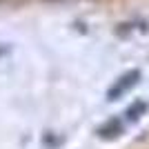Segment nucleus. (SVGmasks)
I'll list each match as a JSON object with an SVG mask.
<instances>
[{
	"mask_svg": "<svg viewBox=\"0 0 149 149\" xmlns=\"http://www.w3.org/2000/svg\"><path fill=\"white\" fill-rule=\"evenodd\" d=\"M138 78H140V71H138V69H134V71H127V74H123V76L118 78V80H116V85H113V87L109 89V91H107V98H109V100L120 98L123 93H127L131 87H134V85H136V82H138Z\"/></svg>",
	"mask_w": 149,
	"mask_h": 149,
	"instance_id": "obj_1",
	"label": "nucleus"
},
{
	"mask_svg": "<svg viewBox=\"0 0 149 149\" xmlns=\"http://www.w3.org/2000/svg\"><path fill=\"white\" fill-rule=\"evenodd\" d=\"M120 129H123V127H120V120L111 118V120H107V123L98 129V134H100V138H113V136L120 134Z\"/></svg>",
	"mask_w": 149,
	"mask_h": 149,
	"instance_id": "obj_2",
	"label": "nucleus"
},
{
	"mask_svg": "<svg viewBox=\"0 0 149 149\" xmlns=\"http://www.w3.org/2000/svg\"><path fill=\"white\" fill-rule=\"evenodd\" d=\"M147 109V105H145L143 100H138V102H134V105L127 109V118H131V120H136V118H140V113Z\"/></svg>",
	"mask_w": 149,
	"mask_h": 149,
	"instance_id": "obj_3",
	"label": "nucleus"
},
{
	"mask_svg": "<svg viewBox=\"0 0 149 149\" xmlns=\"http://www.w3.org/2000/svg\"><path fill=\"white\" fill-rule=\"evenodd\" d=\"M7 51H9V47H5V45H0V58H2V56H5V54H7Z\"/></svg>",
	"mask_w": 149,
	"mask_h": 149,
	"instance_id": "obj_4",
	"label": "nucleus"
}]
</instances>
